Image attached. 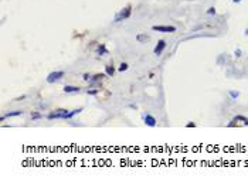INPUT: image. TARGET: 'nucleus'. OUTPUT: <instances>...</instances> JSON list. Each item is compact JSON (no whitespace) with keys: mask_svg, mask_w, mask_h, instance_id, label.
I'll use <instances>...</instances> for the list:
<instances>
[{"mask_svg":"<svg viewBox=\"0 0 248 184\" xmlns=\"http://www.w3.org/2000/svg\"><path fill=\"white\" fill-rule=\"evenodd\" d=\"M131 14H132V6H131V4H128L125 9H122V10L119 11L116 16H115L114 23H119V21L126 20V19H129V17H131Z\"/></svg>","mask_w":248,"mask_h":184,"instance_id":"nucleus-1","label":"nucleus"},{"mask_svg":"<svg viewBox=\"0 0 248 184\" xmlns=\"http://www.w3.org/2000/svg\"><path fill=\"white\" fill-rule=\"evenodd\" d=\"M234 126H248V118H244V116L234 118V119L228 123V127H234Z\"/></svg>","mask_w":248,"mask_h":184,"instance_id":"nucleus-2","label":"nucleus"},{"mask_svg":"<svg viewBox=\"0 0 248 184\" xmlns=\"http://www.w3.org/2000/svg\"><path fill=\"white\" fill-rule=\"evenodd\" d=\"M64 71H54V72H50L47 75V82L48 84H53L55 81H60L61 78H64Z\"/></svg>","mask_w":248,"mask_h":184,"instance_id":"nucleus-3","label":"nucleus"},{"mask_svg":"<svg viewBox=\"0 0 248 184\" xmlns=\"http://www.w3.org/2000/svg\"><path fill=\"white\" fill-rule=\"evenodd\" d=\"M153 31H158V33H174L176 31V27L173 26H153L152 27Z\"/></svg>","mask_w":248,"mask_h":184,"instance_id":"nucleus-4","label":"nucleus"},{"mask_svg":"<svg viewBox=\"0 0 248 184\" xmlns=\"http://www.w3.org/2000/svg\"><path fill=\"white\" fill-rule=\"evenodd\" d=\"M164 48H166V41H164V40H160V41H158V44H156V47H154L153 53L156 54V55H160V54L163 53Z\"/></svg>","mask_w":248,"mask_h":184,"instance_id":"nucleus-5","label":"nucleus"},{"mask_svg":"<svg viewBox=\"0 0 248 184\" xmlns=\"http://www.w3.org/2000/svg\"><path fill=\"white\" fill-rule=\"evenodd\" d=\"M23 115V110H13V112H9V113H6V115H2L0 116V121L3 122L6 118H13V116H21Z\"/></svg>","mask_w":248,"mask_h":184,"instance_id":"nucleus-6","label":"nucleus"},{"mask_svg":"<svg viewBox=\"0 0 248 184\" xmlns=\"http://www.w3.org/2000/svg\"><path fill=\"white\" fill-rule=\"evenodd\" d=\"M143 121H145V123L148 125V126H150V127H154V126H156V119H154L152 115H145V116H143Z\"/></svg>","mask_w":248,"mask_h":184,"instance_id":"nucleus-7","label":"nucleus"},{"mask_svg":"<svg viewBox=\"0 0 248 184\" xmlns=\"http://www.w3.org/2000/svg\"><path fill=\"white\" fill-rule=\"evenodd\" d=\"M81 88L80 87H74V85H65L64 87V92L65 94H72V92H80Z\"/></svg>","mask_w":248,"mask_h":184,"instance_id":"nucleus-8","label":"nucleus"},{"mask_svg":"<svg viewBox=\"0 0 248 184\" xmlns=\"http://www.w3.org/2000/svg\"><path fill=\"white\" fill-rule=\"evenodd\" d=\"M105 74H107L108 77H112L115 74V68H114V65H107L105 67Z\"/></svg>","mask_w":248,"mask_h":184,"instance_id":"nucleus-9","label":"nucleus"},{"mask_svg":"<svg viewBox=\"0 0 248 184\" xmlns=\"http://www.w3.org/2000/svg\"><path fill=\"white\" fill-rule=\"evenodd\" d=\"M136 40L139 41V43H146V41L149 40V36H146V34H137Z\"/></svg>","mask_w":248,"mask_h":184,"instance_id":"nucleus-10","label":"nucleus"},{"mask_svg":"<svg viewBox=\"0 0 248 184\" xmlns=\"http://www.w3.org/2000/svg\"><path fill=\"white\" fill-rule=\"evenodd\" d=\"M105 75H107V74H97V75H94V77L91 78V81H92V82H97V81H101L102 78L105 77Z\"/></svg>","mask_w":248,"mask_h":184,"instance_id":"nucleus-11","label":"nucleus"},{"mask_svg":"<svg viewBox=\"0 0 248 184\" xmlns=\"http://www.w3.org/2000/svg\"><path fill=\"white\" fill-rule=\"evenodd\" d=\"M108 51H107V47H105V44H101L99 47H98V54L99 55H102V54H107Z\"/></svg>","mask_w":248,"mask_h":184,"instance_id":"nucleus-12","label":"nucleus"},{"mask_svg":"<svg viewBox=\"0 0 248 184\" xmlns=\"http://www.w3.org/2000/svg\"><path fill=\"white\" fill-rule=\"evenodd\" d=\"M41 118H43V115L38 113V112H33V113H31V119H33V121H36V119H41Z\"/></svg>","mask_w":248,"mask_h":184,"instance_id":"nucleus-13","label":"nucleus"},{"mask_svg":"<svg viewBox=\"0 0 248 184\" xmlns=\"http://www.w3.org/2000/svg\"><path fill=\"white\" fill-rule=\"evenodd\" d=\"M128 68H129V65H128V64H126V62H122V64H121V65H119V68H118V70L121 71V72H124V71H126V70H128Z\"/></svg>","mask_w":248,"mask_h":184,"instance_id":"nucleus-14","label":"nucleus"},{"mask_svg":"<svg viewBox=\"0 0 248 184\" xmlns=\"http://www.w3.org/2000/svg\"><path fill=\"white\" fill-rule=\"evenodd\" d=\"M228 94H230V96H231L233 99H237V98L240 96V92H238V91H237V92H235V91H230Z\"/></svg>","mask_w":248,"mask_h":184,"instance_id":"nucleus-15","label":"nucleus"},{"mask_svg":"<svg viewBox=\"0 0 248 184\" xmlns=\"http://www.w3.org/2000/svg\"><path fill=\"white\" fill-rule=\"evenodd\" d=\"M98 92H99V89H88V91H87V94H88V95H97Z\"/></svg>","mask_w":248,"mask_h":184,"instance_id":"nucleus-16","label":"nucleus"},{"mask_svg":"<svg viewBox=\"0 0 248 184\" xmlns=\"http://www.w3.org/2000/svg\"><path fill=\"white\" fill-rule=\"evenodd\" d=\"M207 14H210V16H211V14H215V9H214V7H210V9L207 10Z\"/></svg>","mask_w":248,"mask_h":184,"instance_id":"nucleus-17","label":"nucleus"},{"mask_svg":"<svg viewBox=\"0 0 248 184\" xmlns=\"http://www.w3.org/2000/svg\"><path fill=\"white\" fill-rule=\"evenodd\" d=\"M186 127H196V123H193V122H190V123L186 125Z\"/></svg>","mask_w":248,"mask_h":184,"instance_id":"nucleus-18","label":"nucleus"},{"mask_svg":"<svg viewBox=\"0 0 248 184\" xmlns=\"http://www.w3.org/2000/svg\"><path fill=\"white\" fill-rule=\"evenodd\" d=\"M235 55H237V57H240V55H241V50H235Z\"/></svg>","mask_w":248,"mask_h":184,"instance_id":"nucleus-19","label":"nucleus"},{"mask_svg":"<svg viewBox=\"0 0 248 184\" xmlns=\"http://www.w3.org/2000/svg\"><path fill=\"white\" fill-rule=\"evenodd\" d=\"M84 79H89V75H88V74H84Z\"/></svg>","mask_w":248,"mask_h":184,"instance_id":"nucleus-20","label":"nucleus"},{"mask_svg":"<svg viewBox=\"0 0 248 184\" xmlns=\"http://www.w3.org/2000/svg\"><path fill=\"white\" fill-rule=\"evenodd\" d=\"M234 3H240V2H242V0H233Z\"/></svg>","mask_w":248,"mask_h":184,"instance_id":"nucleus-21","label":"nucleus"}]
</instances>
